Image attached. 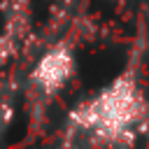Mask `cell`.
<instances>
[{
	"label": "cell",
	"mask_w": 149,
	"mask_h": 149,
	"mask_svg": "<svg viewBox=\"0 0 149 149\" xmlns=\"http://www.w3.org/2000/svg\"><path fill=\"white\" fill-rule=\"evenodd\" d=\"M147 121L149 100L135 74L123 72L68 112V133L88 135L100 144H133Z\"/></svg>",
	"instance_id": "cell-1"
},
{
	"label": "cell",
	"mask_w": 149,
	"mask_h": 149,
	"mask_svg": "<svg viewBox=\"0 0 149 149\" xmlns=\"http://www.w3.org/2000/svg\"><path fill=\"white\" fill-rule=\"evenodd\" d=\"M74 74V54L70 44L58 42L40 54L28 72V93L37 102L56 98Z\"/></svg>",
	"instance_id": "cell-2"
},
{
	"label": "cell",
	"mask_w": 149,
	"mask_h": 149,
	"mask_svg": "<svg viewBox=\"0 0 149 149\" xmlns=\"http://www.w3.org/2000/svg\"><path fill=\"white\" fill-rule=\"evenodd\" d=\"M21 40H23V35H19V33H14V30L2 26V33H0V70L12 61V56L19 49Z\"/></svg>",
	"instance_id": "cell-3"
},
{
	"label": "cell",
	"mask_w": 149,
	"mask_h": 149,
	"mask_svg": "<svg viewBox=\"0 0 149 149\" xmlns=\"http://www.w3.org/2000/svg\"><path fill=\"white\" fill-rule=\"evenodd\" d=\"M14 114H16L14 95L0 91V137L9 130V126H12V121H14Z\"/></svg>",
	"instance_id": "cell-4"
}]
</instances>
